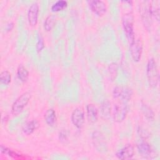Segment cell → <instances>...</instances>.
Returning <instances> with one entry per match:
<instances>
[{
	"mask_svg": "<svg viewBox=\"0 0 160 160\" xmlns=\"http://www.w3.org/2000/svg\"><path fill=\"white\" fill-rule=\"evenodd\" d=\"M122 28L129 44L135 39L134 31V16L132 12H126L122 17Z\"/></svg>",
	"mask_w": 160,
	"mask_h": 160,
	"instance_id": "obj_1",
	"label": "cell"
},
{
	"mask_svg": "<svg viewBox=\"0 0 160 160\" xmlns=\"http://www.w3.org/2000/svg\"><path fill=\"white\" fill-rule=\"evenodd\" d=\"M146 76L149 85L151 88H156L159 82V76L157 63L152 58H150L146 66Z\"/></svg>",
	"mask_w": 160,
	"mask_h": 160,
	"instance_id": "obj_2",
	"label": "cell"
},
{
	"mask_svg": "<svg viewBox=\"0 0 160 160\" xmlns=\"http://www.w3.org/2000/svg\"><path fill=\"white\" fill-rule=\"evenodd\" d=\"M31 98V94L29 92H25L20 95L12 104L11 113L14 116H17L21 113L29 102Z\"/></svg>",
	"mask_w": 160,
	"mask_h": 160,
	"instance_id": "obj_3",
	"label": "cell"
},
{
	"mask_svg": "<svg viewBox=\"0 0 160 160\" xmlns=\"http://www.w3.org/2000/svg\"><path fill=\"white\" fill-rule=\"evenodd\" d=\"M132 94V89L127 86H117L112 91L113 98L124 102L131 100Z\"/></svg>",
	"mask_w": 160,
	"mask_h": 160,
	"instance_id": "obj_4",
	"label": "cell"
},
{
	"mask_svg": "<svg viewBox=\"0 0 160 160\" xmlns=\"http://www.w3.org/2000/svg\"><path fill=\"white\" fill-rule=\"evenodd\" d=\"M140 14L142 21L144 27L147 29H149L152 22V14L151 8V2L144 1L140 7Z\"/></svg>",
	"mask_w": 160,
	"mask_h": 160,
	"instance_id": "obj_5",
	"label": "cell"
},
{
	"mask_svg": "<svg viewBox=\"0 0 160 160\" xmlns=\"http://www.w3.org/2000/svg\"><path fill=\"white\" fill-rule=\"evenodd\" d=\"M137 149L139 154L146 159H152L157 156L156 152L146 140H141L137 143Z\"/></svg>",
	"mask_w": 160,
	"mask_h": 160,
	"instance_id": "obj_6",
	"label": "cell"
},
{
	"mask_svg": "<svg viewBox=\"0 0 160 160\" xmlns=\"http://www.w3.org/2000/svg\"><path fill=\"white\" fill-rule=\"evenodd\" d=\"M128 109L127 102L119 101L114 105L113 110V119L116 122H121L123 121L128 114Z\"/></svg>",
	"mask_w": 160,
	"mask_h": 160,
	"instance_id": "obj_7",
	"label": "cell"
},
{
	"mask_svg": "<svg viewBox=\"0 0 160 160\" xmlns=\"http://www.w3.org/2000/svg\"><path fill=\"white\" fill-rule=\"evenodd\" d=\"M142 42L140 39H135L130 43V53L133 61L137 62L141 59L142 52Z\"/></svg>",
	"mask_w": 160,
	"mask_h": 160,
	"instance_id": "obj_8",
	"label": "cell"
},
{
	"mask_svg": "<svg viewBox=\"0 0 160 160\" xmlns=\"http://www.w3.org/2000/svg\"><path fill=\"white\" fill-rule=\"evenodd\" d=\"M72 124L78 129H81L84 123V111L82 107H77L75 108L71 116Z\"/></svg>",
	"mask_w": 160,
	"mask_h": 160,
	"instance_id": "obj_9",
	"label": "cell"
},
{
	"mask_svg": "<svg viewBox=\"0 0 160 160\" xmlns=\"http://www.w3.org/2000/svg\"><path fill=\"white\" fill-rule=\"evenodd\" d=\"M92 142L96 149L101 152H106L108 150L107 144L103 134L99 132L96 131L92 136Z\"/></svg>",
	"mask_w": 160,
	"mask_h": 160,
	"instance_id": "obj_10",
	"label": "cell"
},
{
	"mask_svg": "<svg viewBox=\"0 0 160 160\" xmlns=\"http://www.w3.org/2000/svg\"><path fill=\"white\" fill-rule=\"evenodd\" d=\"M88 3L91 11L99 16L104 15L107 11L106 4L103 1L92 0L88 1Z\"/></svg>",
	"mask_w": 160,
	"mask_h": 160,
	"instance_id": "obj_11",
	"label": "cell"
},
{
	"mask_svg": "<svg viewBox=\"0 0 160 160\" xmlns=\"http://www.w3.org/2000/svg\"><path fill=\"white\" fill-rule=\"evenodd\" d=\"M39 11V7L38 2L32 3L28 11V21L31 26H36L38 21V14Z\"/></svg>",
	"mask_w": 160,
	"mask_h": 160,
	"instance_id": "obj_12",
	"label": "cell"
},
{
	"mask_svg": "<svg viewBox=\"0 0 160 160\" xmlns=\"http://www.w3.org/2000/svg\"><path fill=\"white\" fill-rule=\"evenodd\" d=\"M134 154V146L131 144H127L123 148L119 149L116 152V157L121 160H126L131 159Z\"/></svg>",
	"mask_w": 160,
	"mask_h": 160,
	"instance_id": "obj_13",
	"label": "cell"
},
{
	"mask_svg": "<svg viewBox=\"0 0 160 160\" xmlns=\"http://www.w3.org/2000/svg\"><path fill=\"white\" fill-rule=\"evenodd\" d=\"M86 116L88 122L94 124L98 119V110L93 104H88L86 106Z\"/></svg>",
	"mask_w": 160,
	"mask_h": 160,
	"instance_id": "obj_14",
	"label": "cell"
},
{
	"mask_svg": "<svg viewBox=\"0 0 160 160\" xmlns=\"http://www.w3.org/2000/svg\"><path fill=\"white\" fill-rule=\"evenodd\" d=\"M39 122L36 119L26 122L22 127V131L26 135H30L39 128Z\"/></svg>",
	"mask_w": 160,
	"mask_h": 160,
	"instance_id": "obj_15",
	"label": "cell"
},
{
	"mask_svg": "<svg viewBox=\"0 0 160 160\" xmlns=\"http://www.w3.org/2000/svg\"><path fill=\"white\" fill-rule=\"evenodd\" d=\"M44 119L48 126L51 127L54 126L57 121V117L55 111L52 108L47 109L44 114Z\"/></svg>",
	"mask_w": 160,
	"mask_h": 160,
	"instance_id": "obj_16",
	"label": "cell"
},
{
	"mask_svg": "<svg viewBox=\"0 0 160 160\" xmlns=\"http://www.w3.org/2000/svg\"><path fill=\"white\" fill-rule=\"evenodd\" d=\"M100 112L104 119H108L111 116V103L108 100L103 101L100 106Z\"/></svg>",
	"mask_w": 160,
	"mask_h": 160,
	"instance_id": "obj_17",
	"label": "cell"
},
{
	"mask_svg": "<svg viewBox=\"0 0 160 160\" xmlns=\"http://www.w3.org/2000/svg\"><path fill=\"white\" fill-rule=\"evenodd\" d=\"M17 76L18 78L22 82H26L29 78V71L28 70L23 66L19 65L17 68Z\"/></svg>",
	"mask_w": 160,
	"mask_h": 160,
	"instance_id": "obj_18",
	"label": "cell"
},
{
	"mask_svg": "<svg viewBox=\"0 0 160 160\" xmlns=\"http://www.w3.org/2000/svg\"><path fill=\"white\" fill-rule=\"evenodd\" d=\"M56 23V16L54 14L48 15L44 21V28L46 31H50Z\"/></svg>",
	"mask_w": 160,
	"mask_h": 160,
	"instance_id": "obj_19",
	"label": "cell"
},
{
	"mask_svg": "<svg viewBox=\"0 0 160 160\" xmlns=\"http://www.w3.org/2000/svg\"><path fill=\"white\" fill-rule=\"evenodd\" d=\"M141 109L144 115V116L149 120V121H153L154 119V114L152 109L148 106L145 103H142L141 105Z\"/></svg>",
	"mask_w": 160,
	"mask_h": 160,
	"instance_id": "obj_20",
	"label": "cell"
},
{
	"mask_svg": "<svg viewBox=\"0 0 160 160\" xmlns=\"http://www.w3.org/2000/svg\"><path fill=\"white\" fill-rule=\"evenodd\" d=\"M67 6H68L67 1L64 0H59L52 5L51 9V11L53 12H58L60 11H62L63 9L66 8Z\"/></svg>",
	"mask_w": 160,
	"mask_h": 160,
	"instance_id": "obj_21",
	"label": "cell"
},
{
	"mask_svg": "<svg viewBox=\"0 0 160 160\" xmlns=\"http://www.w3.org/2000/svg\"><path fill=\"white\" fill-rule=\"evenodd\" d=\"M1 83L4 85L9 84L11 81V74L8 70L2 71L0 74Z\"/></svg>",
	"mask_w": 160,
	"mask_h": 160,
	"instance_id": "obj_22",
	"label": "cell"
},
{
	"mask_svg": "<svg viewBox=\"0 0 160 160\" xmlns=\"http://www.w3.org/2000/svg\"><path fill=\"white\" fill-rule=\"evenodd\" d=\"M108 72L109 78L112 81H114L118 74V64L116 62L111 63L108 66Z\"/></svg>",
	"mask_w": 160,
	"mask_h": 160,
	"instance_id": "obj_23",
	"label": "cell"
},
{
	"mask_svg": "<svg viewBox=\"0 0 160 160\" xmlns=\"http://www.w3.org/2000/svg\"><path fill=\"white\" fill-rule=\"evenodd\" d=\"M1 151L2 153L7 154V155H8L11 157H12L14 158H16V159H18V158L21 159V158H22V157H21L19 154H18L15 151H12L10 149H9L6 147H4L3 146H1Z\"/></svg>",
	"mask_w": 160,
	"mask_h": 160,
	"instance_id": "obj_24",
	"label": "cell"
},
{
	"mask_svg": "<svg viewBox=\"0 0 160 160\" xmlns=\"http://www.w3.org/2000/svg\"><path fill=\"white\" fill-rule=\"evenodd\" d=\"M44 48V41L41 34H38L36 44V48L38 52H41Z\"/></svg>",
	"mask_w": 160,
	"mask_h": 160,
	"instance_id": "obj_25",
	"label": "cell"
},
{
	"mask_svg": "<svg viewBox=\"0 0 160 160\" xmlns=\"http://www.w3.org/2000/svg\"><path fill=\"white\" fill-rule=\"evenodd\" d=\"M59 139L61 142H65L68 139V134L66 131L62 130L59 132Z\"/></svg>",
	"mask_w": 160,
	"mask_h": 160,
	"instance_id": "obj_26",
	"label": "cell"
},
{
	"mask_svg": "<svg viewBox=\"0 0 160 160\" xmlns=\"http://www.w3.org/2000/svg\"><path fill=\"white\" fill-rule=\"evenodd\" d=\"M14 28V23L12 22H8L6 26V31H11Z\"/></svg>",
	"mask_w": 160,
	"mask_h": 160,
	"instance_id": "obj_27",
	"label": "cell"
},
{
	"mask_svg": "<svg viewBox=\"0 0 160 160\" xmlns=\"http://www.w3.org/2000/svg\"><path fill=\"white\" fill-rule=\"evenodd\" d=\"M8 118H9L8 116H4V117L2 118V122L5 121V122H6V121H8Z\"/></svg>",
	"mask_w": 160,
	"mask_h": 160,
	"instance_id": "obj_28",
	"label": "cell"
}]
</instances>
